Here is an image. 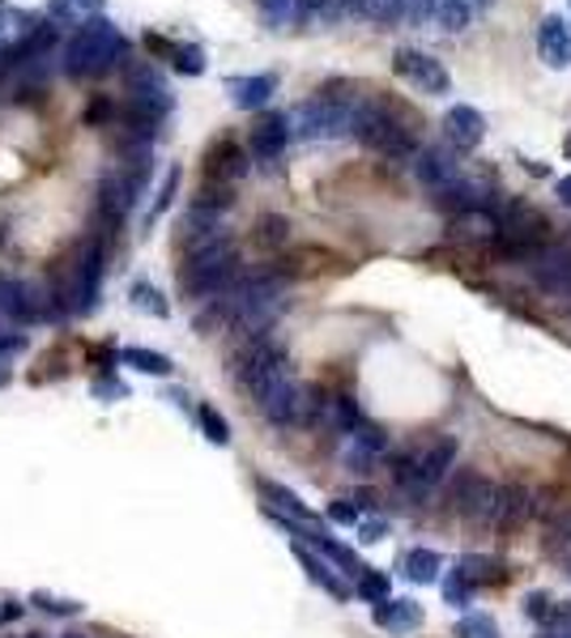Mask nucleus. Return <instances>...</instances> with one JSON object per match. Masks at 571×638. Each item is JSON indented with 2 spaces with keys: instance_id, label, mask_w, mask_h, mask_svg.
<instances>
[{
  "instance_id": "11",
  "label": "nucleus",
  "mask_w": 571,
  "mask_h": 638,
  "mask_svg": "<svg viewBox=\"0 0 571 638\" xmlns=\"http://www.w3.org/2000/svg\"><path fill=\"white\" fill-rule=\"evenodd\" d=\"M529 277L545 298L571 306V252L568 247H542L529 255Z\"/></svg>"
},
{
  "instance_id": "31",
  "label": "nucleus",
  "mask_w": 571,
  "mask_h": 638,
  "mask_svg": "<svg viewBox=\"0 0 571 638\" xmlns=\"http://www.w3.org/2000/svg\"><path fill=\"white\" fill-rule=\"evenodd\" d=\"M27 354V332H0V387L13 379V362Z\"/></svg>"
},
{
  "instance_id": "19",
  "label": "nucleus",
  "mask_w": 571,
  "mask_h": 638,
  "mask_svg": "<svg viewBox=\"0 0 571 638\" xmlns=\"http://www.w3.org/2000/svg\"><path fill=\"white\" fill-rule=\"evenodd\" d=\"M290 145V115H264L257 128H252V136H248V153L257 158V162H278Z\"/></svg>"
},
{
  "instance_id": "40",
  "label": "nucleus",
  "mask_w": 571,
  "mask_h": 638,
  "mask_svg": "<svg viewBox=\"0 0 571 638\" xmlns=\"http://www.w3.org/2000/svg\"><path fill=\"white\" fill-rule=\"evenodd\" d=\"M176 192H180V171H167V179H162V188H158V201L154 209H150V222H158L167 209H171V201H176Z\"/></svg>"
},
{
  "instance_id": "1",
  "label": "nucleus",
  "mask_w": 571,
  "mask_h": 638,
  "mask_svg": "<svg viewBox=\"0 0 571 638\" xmlns=\"http://www.w3.org/2000/svg\"><path fill=\"white\" fill-rule=\"evenodd\" d=\"M103 277H107V243L103 234H90L81 239L78 252L69 255L52 277V290H48V320H69V315H90L99 306V294H103Z\"/></svg>"
},
{
  "instance_id": "10",
  "label": "nucleus",
  "mask_w": 571,
  "mask_h": 638,
  "mask_svg": "<svg viewBox=\"0 0 571 638\" xmlns=\"http://www.w3.org/2000/svg\"><path fill=\"white\" fill-rule=\"evenodd\" d=\"M392 73L401 77V81H410L422 94H448V90H452V77H448V69H443L431 51L397 48L392 51Z\"/></svg>"
},
{
  "instance_id": "4",
  "label": "nucleus",
  "mask_w": 571,
  "mask_h": 638,
  "mask_svg": "<svg viewBox=\"0 0 571 638\" xmlns=\"http://www.w3.org/2000/svg\"><path fill=\"white\" fill-rule=\"evenodd\" d=\"M60 69L73 81H94L116 69H129V39L124 30L111 18H90L86 26H78V34L64 43Z\"/></svg>"
},
{
  "instance_id": "25",
  "label": "nucleus",
  "mask_w": 571,
  "mask_h": 638,
  "mask_svg": "<svg viewBox=\"0 0 571 638\" xmlns=\"http://www.w3.org/2000/svg\"><path fill=\"white\" fill-rule=\"evenodd\" d=\"M120 362L132 366L137 375H154V379H167V375H171V357L158 354V350H141V345H124V350H120Z\"/></svg>"
},
{
  "instance_id": "15",
  "label": "nucleus",
  "mask_w": 571,
  "mask_h": 638,
  "mask_svg": "<svg viewBox=\"0 0 571 638\" xmlns=\"http://www.w3.org/2000/svg\"><path fill=\"white\" fill-rule=\"evenodd\" d=\"M443 136H448V145L457 153H473L487 141V115L478 107H469V102H457L443 115Z\"/></svg>"
},
{
  "instance_id": "12",
  "label": "nucleus",
  "mask_w": 571,
  "mask_h": 638,
  "mask_svg": "<svg viewBox=\"0 0 571 638\" xmlns=\"http://www.w3.org/2000/svg\"><path fill=\"white\" fill-rule=\"evenodd\" d=\"M0 320H9L13 328H27L34 320H48V298L18 277H0Z\"/></svg>"
},
{
  "instance_id": "45",
  "label": "nucleus",
  "mask_w": 571,
  "mask_h": 638,
  "mask_svg": "<svg viewBox=\"0 0 571 638\" xmlns=\"http://www.w3.org/2000/svg\"><path fill=\"white\" fill-rule=\"evenodd\" d=\"M64 638H86V635H64Z\"/></svg>"
},
{
  "instance_id": "36",
  "label": "nucleus",
  "mask_w": 571,
  "mask_h": 638,
  "mask_svg": "<svg viewBox=\"0 0 571 638\" xmlns=\"http://www.w3.org/2000/svg\"><path fill=\"white\" fill-rule=\"evenodd\" d=\"M90 392H94L99 401H107V405H111V401H129V383L116 379L111 371H103V375H94V379H90Z\"/></svg>"
},
{
  "instance_id": "35",
  "label": "nucleus",
  "mask_w": 571,
  "mask_h": 638,
  "mask_svg": "<svg viewBox=\"0 0 571 638\" xmlns=\"http://www.w3.org/2000/svg\"><path fill=\"white\" fill-rule=\"evenodd\" d=\"M473 596H478V587L469 584V579H465V575H461V570L443 579V600H448L452 609H465V605H469V600H473Z\"/></svg>"
},
{
  "instance_id": "44",
  "label": "nucleus",
  "mask_w": 571,
  "mask_h": 638,
  "mask_svg": "<svg viewBox=\"0 0 571 638\" xmlns=\"http://www.w3.org/2000/svg\"><path fill=\"white\" fill-rule=\"evenodd\" d=\"M554 192H559V201H563V204H568V209H571V175H568V179H559V188H554Z\"/></svg>"
},
{
  "instance_id": "28",
  "label": "nucleus",
  "mask_w": 571,
  "mask_h": 638,
  "mask_svg": "<svg viewBox=\"0 0 571 638\" xmlns=\"http://www.w3.org/2000/svg\"><path fill=\"white\" fill-rule=\"evenodd\" d=\"M129 298H132L137 311H146V315H154V320H167V315H171V306H167V298H162V290L150 285V281H132Z\"/></svg>"
},
{
  "instance_id": "46",
  "label": "nucleus",
  "mask_w": 571,
  "mask_h": 638,
  "mask_svg": "<svg viewBox=\"0 0 571 638\" xmlns=\"http://www.w3.org/2000/svg\"><path fill=\"white\" fill-rule=\"evenodd\" d=\"M568 153H571V136H568Z\"/></svg>"
},
{
  "instance_id": "14",
  "label": "nucleus",
  "mask_w": 571,
  "mask_h": 638,
  "mask_svg": "<svg viewBox=\"0 0 571 638\" xmlns=\"http://www.w3.org/2000/svg\"><path fill=\"white\" fill-rule=\"evenodd\" d=\"M389 456V434L380 431L375 422H367L359 434H350L345 438V452H341V464H345V473H359V477H367L380 459Z\"/></svg>"
},
{
  "instance_id": "6",
  "label": "nucleus",
  "mask_w": 571,
  "mask_h": 638,
  "mask_svg": "<svg viewBox=\"0 0 571 638\" xmlns=\"http://www.w3.org/2000/svg\"><path fill=\"white\" fill-rule=\"evenodd\" d=\"M350 136H354V141H363L367 150L384 153V158H397V162L418 158L414 132L397 120V111H392V107H384V102H375V99L354 102V132H350Z\"/></svg>"
},
{
  "instance_id": "39",
  "label": "nucleus",
  "mask_w": 571,
  "mask_h": 638,
  "mask_svg": "<svg viewBox=\"0 0 571 638\" xmlns=\"http://www.w3.org/2000/svg\"><path fill=\"white\" fill-rule=\"evenodd\" d=\"M329 519H333V524H350V528H359V524L367 519V510L359 507V498H333V503H329Z\"/></svg>"
},
{
  "instance_id": "24",
  "label": "nucleus",
  "mask_w": 571,
  "mask_h": 638,
  "mask_svg": "<svg viewBox=\"0 0 571 638\" xmlns=\"http://www.w3.org/2000/svg\"><path fill=\"white\" fill-rule=\"evenodd\" d=\"M48 18L56 26H86L90 18H103V0H48Z\"/></svg>"
},
{
  "instance_id": "32",
  "label": "nucleus",
  "mask_w": 571,
  "mask_h": 638,
  "mask_svg": "<svg viewBox=\"0 0 571 638\" xmlns=\"http://www.w3.org/2000/svg\"><path fill=\"white\" fill-rule=\"evenodd\" d=\"M171 64H176V73H183V77H201L206 73V51L197 48V43H176Z\"/></svg>"
},
{
  "instance_id": "13",
  "label": "nucleus",
  "mask_w": 571,
  "mask_h": 638,
  "mask_svg": "<svg viewBox=\"0 0 571 638\" xmlns=\"http://www.w3.org/2000/svg\"><path fill=\"white\" fill-rule=\"evenodd\" d=\"M533 510H538V494H533L529 485H520V482L499 485V510H494V533H499V536L520 533V528H524V524L533 519Z\"/></svg>"
},
{
  "instance_id": "18",
  "label": "nucleus",
  "mask_w": 571,
  "mask_h": 638,
  "mask_svg": "<svg viewBox=\"0 0 571 638\" xmlns=\"http://www.w3.org/2000/svg\"><path fill=\"white\" fill-rule=\"evenodd\" d=\"M290 554L299 558V566L308 570V579H312L324 596H333V600H350V584H345V575H341L338 566L329 558H320L312 545H303V540H290Z\"/></svg>"
},
{
  "instance_id": "22",
  "label": "nucleus",
  "mask_w": 571,
  "mask_h": 638,
  "mask_svg": "<svg viewBox=\"0 0 571 638\" xmlns=\"http://www.w3.org/2000/svg\"><path fill=\"white\" fill-rule=\"evenodd\" d=\"M375 626L380 630H389V635H410V630H418L422 626V609H418L414 600H405V596H397V600H384V605H375Z\"/></svg>"
},
{
  "instance_id": "29",
  "label": "nucleus",
  "mask_w": 571,
  "mask_h": 638,
  "mask_svg": "<svg viewBox=\"0 0 571 638\" xmlns=\"http://www.w3.org/2000/svg\"><path fill=\"white\" fill-rule=\"evenodd\" d=\"M354 596H359V600H367V605H384V600L392 596L389 575H384V570H371V566H367L363 575L354 579Z\"/></svg>"
},
{
  "instance_id": "38",
  "label": "nucleus",
  "mask_w": 571,
  "mask_h": 638,
  "mask_svg": "<svg viewBox=\"0 0 571 638\" xmlns=\"http://www.w3.org/2000/svg\"><path fill=\"white\" fill-rule=\"evenodd\" d=\"M30 600L48 612V617H81V609H86L81 600H60V596H48V591H34Z\"/></svg>"
},
{
  "instance_id": "43",
  "label": "nucleus",
  "mask_w": 571,
  "mask_h": 638,
  "mask_svg": "<svg viewBox=\"0 0 571 638\" xmlns=\"http://www.w3.org/2000/svg\"><path fill=\"white\" fill-rule=\"evenodd\" d=\"M22 612H27V605H18V600H4V605H0V626H9V621H18Z\"/></svg>"
},
{
  "instance_id": "37",
  "label": "nucleus",
  "mask_w": 571,
  "mask_h": 638,
  "mask_svg": "<svg viewBox=\"0 0 571 638\" xmlns=\"http://www.w3.org/2000/svg\"><path fill=\"white\" fill-rule=\"evenodd\" d=\"M520 609H524V617H529V621H538V626H550V621H554V609H559V605H554V600H550L545 591H529Z\"/></svg>"
},
{
  "instance_id": "9",
  "label": "nucleus",
  "mask_w": 571,
  "mask_h": 638,
  "mask_svg": "<svg viewBox=\"0 0 571 638\" xmlns=\"http://www.w3.org/2000/svg\"><path fill=\"white\" fill-rule=\"evenodd\" d=\"M257 408H260V417H264L269 426H278V431H294V426H308V422H312V396L303 392V383L294 379V375H286Z\"/></svg>"
},
{
  "instance_id": "3",
  "label": "nucleus",
  "mask_w": 571,
  "mask_h": 638,
  "mask_svg": "<svg viewBox=\"0 0 571 638\" xmlns=\"http://www.w3.org/2000/svg\"><path fill=\"white\" fill-rule=\"evenodd\" d=\"M234 281H239V252H234L231 234H213L206 243L188 247L180 260V285L183 298H197V303H213L222 294H231Z\"/></svg>"
},
{
  "instance_id": "21",
  "label": "nucleus",
  "mask_w": 571,
  "mask_h": 638,
  "mask_svg": "<svg viewBox=\"0 0 571 638\" xmlns=\"http://www.w3.org/2000/svg\"><path fill=\"white\" fill-rule=\"evenodd\" d=\"M227 94L239 111H260L264 102L278 94V77L273 73H252V77H227Z\"/></svg>"
},
{
  "instance_id": "42",
  "label": "nucleus",
  "mask_w": 571,
  "mask_h": 638,
  "mask_svg": "<svg viewBox=\"0 0 571 638\" xmlns=\"http://www.w3.org/2000/svg\"><path fill=\"white\" fill-rule=\"evenodd\" d=\"M359 536H363L367 545H375V540H384V536H389V519H380V515H367L363 524H359Z\"/></svg>"
},
{
  "instance_id": "23",
  "label": "nucleus",
  "mask_w": 571,
  "mask_h": 638,
  "mask_svg": "<svg viewBox=\"0 0 571 638\" xmlns=\"http://www.w3.org/2000/svg\"><path fill=\"white\" fill-rule=\"evenodd\" d=\"M443 570V558L435 549H427V545H418V549H405L401 554V575L410 579V584H435Z\"/></svg>"
},
{
  "instance_id": "16",
  "label": "nucleus",
  "mask_w": 571,
  "mask_h": 638,
  "mask_svg": "<svg viewBox=\"0 0 571 638\" xmlns=\"http://www.w3.org/2000/svg\"><path fill=\"white\" fill-rule=\"evenodd\" d=\"M414 175H418V183L431 192V196H435V192H443V188H452L457 179H465V175H461L457 153L443 150V145H427V150H418Z\"/></svg>"
},
{
  "instance_id": "27",
  "label": "nucleus",
  "mask_w": 571,
  "mask_h": 638,
  "mask_svg": "<svg viewBox=\"0 0 571 638\" xmlns=\"http://www.w3.org/2000/svg\"><path fill=\"white\" fill-rule=\"evenodd\" d=\"M341 13H345L341 0H299V4H294V22H303V26H333Z\"/></svg>"
},
{
  "instance_id": "17",
  "label": "nucleus",
  "mask_w": 571,
  "mask_h": 638,
  "mask_svg": "<svg viewBox=\"0 0 571 638\" xmlns=\"http://www.w3.org/2000/svg\"><path fill=\"white\" fill-rule=\"evenodd\" d=\"M248 162H252V153H243L231 136H222V141L209 145V153H206V183H213V188H231V183H239V179L248 175Z\"/></svg>"
},
{
  "instance_id": "5",
  "label": "nucleus",
  "mask_w": 571,
  "mask_h": 638,
  "mask_svg": "<svg viewBox=\"0 0 571 638\" xmlns=\"http://www.w3.org/2000/svg\"><path fill=\"white\" fill-rule=\"evenodd\" d=\"M286 375H290V357H286V350L269 332H264V336H248V345L231 357L234 387H239L252 405H260Z\"/></svg>"
},
{
  "instance_id": "34",
  "label": "nucleus",
  "mask_w": 571,
  "mask_h": 638,
  "mask_svg": "<svg viewBox=\"0 0 571 638\" xmlns=\"http://www.w3.org/2000/svg\"><path fill=\"white\" fill-rule=\"evenodd\" d=\"M563 545H571V507L554 510V519L545 524V549H563Z\"/></svg>"
},
{
  "instance_id": "33",
  "label": "nucleus",
  "mask_w": 571,
  "mask_h": 638,
  "mask_svg": "<svg viewBox=\"0 0 571 638\" xmlns=\"http://www.w3.org/2000/svg\"><path fill=\"white\" fill-rule=\"evenodd\" d=\"M457 638H503V635H499V626H494L487 612H465L457 621Z\"/></svg>"
},
{
  "instance_id": "20",
  "label": "nucleus",
  "mask_w": 571,
  "mask_h": 638,
  "mask_svg": "<svg viewBox=\"0 0 571 638\" xmlns=\"http://www.w3.org/2000/svg\"><path fill=\"white\" fill-rule=\"evenodd\" d=\"M538 51H542L545 69H568L571 64V26L559 13L542 18V26H538Z\"/></svg>"
},
{
  "instance_id": "7",
  "label": "nucleus",
  "mask_w": 571,
  "mask_h": 638,
  "mask_svg": "<svg viewBox=\"0 0 571 638\" xmlns=\"http://www.w3.org/2000/svg\"><path fill=\"white\" fill-rule=\"evenodd\" d=\"M354 102L359 99H338V94H315V99L299 102L290 111V136L294 141H338L354 132Z\"/></svg>"
},
{
  "instance_id": "2",
  "label": "nucleus",
  "mask_w": 571,
  "mask_h": 638,
  "mask_svg": "<svg viewBox=\"0 0 571 638\" xmlns=\"http://www.w3.org/2000/svg\"><path fill=\"white\" fill-rule=\"evenodd\" d=\"M457 456H461V443L452 434H431L414 447L389 452V477L397 494H405L410 503H427L457 468Z\"/></svg>"
},
{
  "instance_id": "8",
  "label": "nucleus",
  "mask_w": 571,
  "mask_h": 638,
  "mask_svg": "<svg viewBox=\"0 0 571 638\" xmlns=\"http://www.w3.org/2000/svg\"><path fill=\"white\" fill-rule=\"evenodd\" d=\"M452 510L465 519L469 528H494V510H499V485L478 473V468H465L457 482H452Z\"/></svg>"
},
{
  "instance_id": "26",
  "label": "nucleus",
  "mask_w": 571,
  "mask_h": 638,
  "mask_svg": "<svg viewBox=\"0 0 571 638\" xmlns=\"http://www.w3.org/2000/svg\"><path fill=\"white\" fill-rule=\"evenodd\" d=\"M457 570L465 575L473 587H487V584H503V566L487 554H465V558L457 561Z\"/></svg>"
},
{
  "instance_id": "30",
  "label": "nucleus",
  "mask_w": 571,
  "mask_h": 638,
  "mask_svg": "<svg viewBox=\"0 0 571 638\" xmlns=\"http://www.w3.org/2000/svg\"><path fill=\"white\" fill-rule=\"evenodd\" d=\"M197 426H201V434H206L213 447H227V443H231V426H227V417L213 405H197Z\"/></svg>"
},
{
  "instance_id": "41",
  "label": "nucleus",
  "mask_w": 571,
  "mask_h": 638,
  "mask_svg": "<svg viewBox=\"0 0 571 638\" xmlns=\"http://www.w3.org/2000/svg\"><path fill=\"white\" fill-rule=\"evenodd\" d=\"M294 4H299V0H260V13H264L269 26H286V22H294Z\"/></svg>"
}]
</instances>
